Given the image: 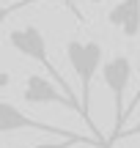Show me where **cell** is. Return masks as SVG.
Returning <instances> with one entry per match:
<instances>
[{
	"instance_id": "obj_11",
	"label": "cell",
	"mask_w": 140,
	"mask_h": 148,
	"mask_svg": "<svg viewBox=\"0 0 140 148\" xmlns=\"http://www.w3.org/2000/svg\"><path fill=\"white\" fill-rule=\"evenodd\" d=\"M91 3H102V0H91Z\"/></svg>"
},
{
	"instance_id": "obj_4",
	"label": "cell",
	"mask_w": 140,
	"mask_h": 148,
	"mask_svg": "<svg viewBox=\"0 0 140 148\" xmlns=\"http://www.w3.org/2000/svg\"><path fill=\"white\" fill-rule=\"evenodd\" d=\"M22 99H25L27 104H63V107H69V110H77V112H80V99L63 93L52 79L41 77V74H30V77L25 79Z\"/></svg>"
},
{
	"instance_id": "obj_2",
	"label": "cell",
	"mask_w": 140,
	"mask_h": 148,
	"mask_svg": "<svg viewBox=\"0 0 140 148\" xmlns=\"http://www.w3.org/2000/svg\"><path fill=\"white\" fill-rule=\"evenodd\" d=\"M8 44L16 49V52H22L25 58H33V60H38V63H41L44 69H47L49 74H52L55 85H58V88L63 90V93L74 96V93H71V88H69V82L63 79V74L58 71V66H52V63H49L44 33L38 30L36 25H25V27H16V30H11V33H8Z\"/></svg>"
},
{
	"instance_id": "obj_5",
	"label": "cell",
	"mask_w": 140,
	"mask_h": 148,
	"mask_svg": "<svg viewBox=\"0 0 140 148\" xmlns=\"http://www.w3.org/2000/svg\"><path fill=\"white\" fill-rule=\"evenodd\" d=\"M22 129H36V132L55 134V137H71V132H66V129L25 115V112H22L19 107H14L11 101H0V132H3V134H11V132H22Z\"/></svg>"
},
{
	"instance_id": "obj_1",
	"label": "cell",
	"mask_w": 140,
	"mask_h": 148,
	"mask_svg": "<svg viewBox=\"0 0 140 148\" xmlns=\"http://www.w3.org/2000/svg\"><path fill=\"white\" fill-rule=\"evenodd\" d=\"M66 58H69L71 69H74L77 79H80V93H82L80 96V115H82V121L88 123V129L93 132V140H96L99 145L107 148V143L102 140L99 126L91 118V82H93V77H96L99 66H102V44L71 38V41L66 44Z\"/></svg>"
},
{
	"instance_id": "obj_8",
	"label": "cell",
	"mask_w": 140,
	"mask_h": 148,
	"mask_svg": "<svg viewBox=\"0 0 140 148\" xmlns=\"http://www.w3.org/2000/svg\"><path fill=\"white\" fill-rule=\"evenodd\" d=\"M33 3H38V0H16V3H5V5H0V27H3V22L8 19L11 14H16V11L27 8V5H33Z\"/></svg>"
},
{
	"instance_id": "obj_10",
	"label": "cell",
	"mask_w": 140,
	"mask_h": 148,
	"mask_svg": "<svg viewBox=\"0 0 140 148\" xmlns=\"http://www.w3.org/2000/svg\"><path fill=\"white\" fill-rule=\"evenodd\" d=\"M137 104H140V88L135 90V96H132V101H129V104H126V107H124V118H126V115H129V112H132V110H135V107H137Z\"/></svg>"
},
{
	"instance_id": "obj_6",
	"label": "cell",
	"mask_w": 140,
	"mask_h": 148,
	"mask_svg": "<svg viewBox=\"0 0 140 148\" xmlns=\"http://www.w3.org/2000/svg\"><path fill=\"white\" fill-rule=\"evenodd\" d=\"M107 22L118 27L126 38H135L140 33V0H121L107 11Z\"/></svg>"
},
{
	"instance_id": "obj_3",
	"label": "cell",
	"mask_w": 140,
	"mask_h": 148,
	"mask_svg": "<svg viewBox=\"0 0 140 148\" xmlns=\"http://www.w3.org/2000/svg\"><path fill=\"white\" fill-rule=\"evenodd\" d=\"M102 77H104V85L110 88V93H113V134L107 140V148H110L121 132V123H124V90L129 88V79H132V60L126 55L110 58L102 66Z\"/></svg>"
},
{
	"instance_id": "obj_9",
	"label": "cell",
	"mask_w": 140,
	"mask_h": 148,
	"mask_svg": "<svg viewBox=\"0 0 140 148\" xmlns=\"http://www.w3.org/2000/svg\"><path fill=\"white\" fill-rule=\"evenodd\" d=\"M121 137H140V121L135 123V126H129V129H121L115 140H121Z\"/></svg>"
},
{
	"instance_id": "obj_12",
	"label": "cell",
	"mask_w": 140,
	"mask_h": 148,
	"mask_svg": "<svg viewBox=\"0 0 140 148\" xmlns=\"http://www.w3.org/2000/svg\"><path fill=\"white\" fill-rule=\"evenodd\" d=\"M63 3H69V5H71V0H63Z\"/></svg>"
},
{
	"instance_id": "obj_7",
	"label": "cell",
	"mask_w": 140,
	"mask_h": 148,
	"mask_svg": "<svg viewBox=\"0 0 140 148\" xmlns=\"http://www.w3.org/2000/svg\"><path fill=\"white\" fill-rule=\"evenodd\" d=\"M99 145L96 140H88V137H82V134H71V137H60L58 143H36V145H30V148H71V145Z\"/></svg>"
}]
</instances>
